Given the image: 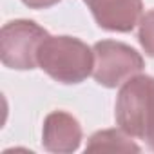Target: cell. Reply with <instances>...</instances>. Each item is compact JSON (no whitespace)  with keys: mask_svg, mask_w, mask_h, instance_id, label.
Returning <instances> with one entry per match:
<instances>
[{"mask_svg":"<svg viewBox=\"0 0 154 154\" xmlns=\"http://www.w3.org/2000/svg\"><path fill=\"white\" fill-rule=\"evenodd\" d=\"M84 132L82 125L65 111H53L45 116L42 127V145L54 154H71L80 149Z\"/></svg>","mask_w":154,"mask_h":154,"instance_id":"obj_6","label":"cell"},{"mask_svg":"<svg viewBox=\"0 0 154 154\" xmlns=\"http://www.w3.org/2000/svg\"><path fill=\"white\" fill-rule=\"evenodd\" d=\"M49 33L33 20H11L0 31V60L9 69L31 71L38 65L40 44Z\"/></svg>","mask_w":154,"mask_h":154,"instance_id":"obj_4","label":"cell"},{"mask_svg":"<svg viewBox=\"0 0 154 154\" xmlns=\"http://www.w3.org/2000/svg\"><path fill=\"white\" fill-rule=\"evenodd\" d=\"M114 118L125 134L145 140L154 150V76L136 74L122 85Z\"/></svg>","mask_w":154,"mask_h":154,"instance_id":"obj_2","label":"cell"},{"mask_svg":"<svg viewBox=\"0 0 154 154\" xmlns=\"http://www.w3.org/2000/svg\"><path fill=\"white\" fill-rule=\"evenodd\" d=\"M58 2H62V0H22V4L29 9H49Z\"/></svg>","mask_w":154,"mask_h":154,"instance_id":"obj_9","label":"cell"},{"mask_svg":"<svg viewBox=\"0 0 154 154\" xmlns=\"http://www.w3.org/2000/svg\"><path fill=\"white\" fill-rule=\"evenodd\" d=\"M140 29H138V40L141 49L154 58V9L147 11L140 18Z\"/></svg>","mask_w":154,"mask_h":154,"instance_id":"obj_8","label":"cell"},{"mask_svg":"<svg viewBox=\"0 0 154 154\" xmlns=\"http://www.w3.org/2000/svg\"><path fill=\"white\" fill-rule=\"evenodd\" d=\"M87 152H140V145H136L129 134H125L122 129H105L94 132L87 145Z\"/></svg>","mask_w":154,"mask_h":154,"instance_id":"obj_7","label":"cell"},{"mask_svg":"<svg viewBox=\"0 0 154 154\" xmlns=\"http://www.w3.org/2000/svg\"><path fill=\"white\" fill-rule=\"evenodd\" d=\"M94 53V67L93 78L96 84L107 89H116L118 85L125 84L129 78L140 74L145 67L141 54L116 40H102L93 45Z\"/></svg>","mask_w":154,"mask_h":154,"instance_id":"obj_3","label":"cell"},{"mask_svg":"<svg viewBox=\"0 0 154 154\" xmlns=\"http://www.w3.org/2000/svg\"><path fill=\"white\" fill-rule=\"evenodd\" d=\"M96 24L112 33H131L143 17L141 0H84Z\"/></svg>","mask_w":154,"mask_h":154,"instance_id":"obj_5","label":"cell"},{"mask_svg":"<svg viewBox=\"0 0 154 154\" xmlns=\"http://www.w3.org/2000/svg\"><path fill=\"white\" fill-rule=\"evenodd\" d=\"M38 67L54 82L63 85L82 84L93 74L94 53L93 49L74 36H47L36 54Z\"/></svg>","mask_w":154,"mask_h":154,"instance_id":"obj_1","label":"cell"}]
</instances>
